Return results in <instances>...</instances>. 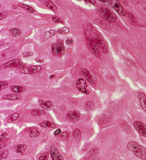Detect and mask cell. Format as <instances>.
Returning <instances> with one entry per match:
<instances>
[{
	"label": "cell",
	"instance_id": "cell-1",
	"mask_svg": "<svg viewBox=\"0 0 146 160\" xmlns=\"http://www.w3.org/2000/svg\"><path fill=\"white\" fill-rule=\"evenodd\" d=\"M127 148L134 155L140 158L141 159L146 160V148L138 143L135 141H130L128 143Z\"/></svg>",
	"mask_w": 146,
	"mask_h": 160
},
{
	"label": "cell",
	"instance_id": "cell-2",
	"mask_svg": "<svg viewBox=\"0 0 146 160\" xmlns=\"http://www.w3.org/2000/svg\"><path fill=\"white\" fill-rule=\"evenodd\" d=\"M98 11L100 13V15L102 17V19H104L106 22L109 23H115L117 21V16L109 11V9L104 7L99 8Z\"/></svg>",
	"mask_w": 146,
	"mask_h": 160
},
{
	"label": "cell",
	"instance_id": "cell-3",
	"mask_svg": "<svg viewBox=\"0 0 146 160\" xmlns=\"http://www.w3.org/2000/svg\"><path fill=\"white\" fill-rule=\"evenodd\" d=\"M87 44L90 50L97 58H101V50L97 43V40L94 38H91L87 40Z\"/></svg>",
	"mask_w": 146,
	"mask_h": 160
},
{
	"label": "cell",
	"instance_id": "cell-4",
	"mask_svg": "<svg viewBox=\"0 0 146 160\" xmlns=\"http://www.w3.org/2000/svg\"><path fill=\"white\" fill-rule=\"evenodd\" d=\"M51 51L54 56L62 57L65 54V46H64L62 41L58 40L54 43H53L51 46Z\"/></svg>",
	"mask_w": 146,
	"mask_h": 160
},
{
	"label": "cell",
	"instance_id": "cell-5",
	"mask_svg": "<svg viewBox=\"0 0 146 160\" xmlns=\"http://www.w3.org/2000/svg\"><path fill=\"white\" fill-rule=\"evenodd\" d=\"M94 36L93 38H94L96 40H97V43H98V45L100 46V48L101 50L104 52V53L107 54L108 53V45H107V43L105 42V38H103V36L101 35V33L99 32V31H94Z\"/></svg>",
	"mask_w": 146,
	"mask_h": 160
},
{
	"label": "cell",
	"instance_id": "cell-6",
	"mask_svg": "<svg viewBox=\"0 0 146 160\" xmlns=\"http://www.w3.org/2000/svg\"><path fill=\"white\" fill-rule=\"evenodd\" d=\"M109 5H110V6L115 10V11H116L119 15L125 16L127 15L126 11L124 9L122 5L121 4V3L118 0H109Z\"/></svg>",
	"mask_w": 146,
	"mask_h": 160
},
{
	"label": "cell",
	"instance_id": "cell-7",
	"mask_svg": "<svg viewBox=\"0 0 146 160\" xmlns=\"http://www.w3.org/2000/svg\"><path fill=\"white\" fill-rule=\"evenodd\" d=\"M42 71L41 66H26L23 67L21 69V73L22 74H26V75H32V74H36V73L40 72Z\"/></svg>",
	"mask_w": 146,
	"mask_h": 160
},
{
	"label": "cell",
	"instance_id": "cell-8",
	"mask_svg": "<svg viewBox=\"0 0 146 160\" xmlns=\"http://www.w3.org/2000/svg\"><path fill=\"white\" fill-rule=\"evenodd\" d=\"M134 129L138 132L141 136L146 138V124L141 121H135L133 122Z\"/></svg>",
	"mask_w": 146,
	"mask_h": 160
},
{
	"label": "cell",
	"instance_id": "cell-9",
	"mask_svg": "<svg viewBox=\"0 0 146 160\" xmlns=\"http://www.w3.org/2000/svg\"><path fill=\"white\" fill-rule=\"evenodd\" d=\"M76 87L78 90L79 91H81L83 94H89L90 91L87 87V84H86V80L84 79H78L76 82Z\"/></svg>",
	"mask_w": 146,
	"mask_h": 160
},
{
	"label": "cell",
	"instance_id": "cell-10",
	"mask_svg": "<svg viewBox=\"0 0 146 160\" xmlns=\"http://www.w3.org/2000/svg\"><path fill=\"white\" fill-rule=\"evenodd\" d=\"M23 62L21 61L19 58H16V59H12L11 61L2 64V67L3 68H8V67H23Z\"/></svg>",
	"mask_w": 146,
	"mask_h": 160
},
{
	"label": "cell",
	"instance_id": "cell-11",
	"mask_svg": "<svg viewBox=\"0 0 146 160\" xmlns=\"http://www.w3.org/2000/svg\"><path fill=\"white\" fill-rule=\"evenodd\" d=\"M137 98H138L139 103H140L141 107L143 109V111L146 113V94L142 91L138 92Z\"/></svg>",
	"mask_w": 146,
	"mask_h": 160
},
{
	"label": "cell",
	"instance_id": "cell-12",
	"mask_svg": "<svg viewBox=\"0 0 146 160\" xmlns=\"http://www.w3.org/2000/svg\"><path fill=\"white\" fill-rule=\"evenodd\" d=\"M50 155L52 158V160H64L62 155L60 154V152L57 150L54 147H50Z\"/></svg>",
	"mask_w": 146,
	"mask_h": 160
},
{
	"label": "cell",
	"instance_id": "cell-13",
	"mask_svg": "<svg viewBox=\"0 0 146 160\" xmlns=\"http://www.w3.org/2000/svg\"><path fill=\"white\" fill-rule=\"evenodd\" d=\"M67 118L71 122H78L80 119V113L77 111H70L67 114Z\"/></svg>",
	"mask_w": 146,
	"mask_h": 160
},
{
	"label": "cell",
	"instance_id": "cell-14",
	"mask_svg": "<svg viewBox=\"0 0 146 160\" xmlns=\"http://www.w3.org/2000/svg\"><path fill=\"white\" fill-rule=\"evenodd\" d=\"M82 74L83 76L86 78V79L87 80L90 84H94L95 82H94V79H93V76H92V75L90 74V72L87 69H82Z\"/></svg>",
	"mask_w": 146,
	"mask_h": 160
},
{
	"label": "cell",
	"instance_id": "cell-15",
	"mask_svg": "<svg viewBox=\"0 0 146 160\" xmlns=\"http://www.w3.org/2000/svg\"><path fill=\"white\" fill-rule=\"evenodd\" d=\"M40 2L44 4L46 7H47L50 10H51L52 11H57L56 5L51 0H40Z\"/></svg>",
	"mask_w": 146,
	"mask_h": 160
},
{
	"label": "cell",
	"instance_id": "cell-16",
	"mask_svg": "<svg viewBox=\"0 0 146 160\" xmlns=\"http://www.w3.org/2000/svg\"><path fill=\"white\" fill-rule=\"evenodd\" d=\"M94 23L95 24H97V25H98V26H101V27H104V28H107V27H109V25H108V23H107V22L105 21V19H102V18H101V19H97L94 20Z\"/></svg>",
	"mask_w": 146,
	"mask_h": 160
},
{
	"label": "cell",
	"instance_id": "cell-17",
	"mask_svg": "<svg viewBox=\"0 0 146 160\" xmlns=\"http://www.w3.org/2000/svg\"><path fill=\"white\" fill-rule=\"evenodd\" d=\"M3 99H7V100H19L21 99V95L18 94H12V95H6L3 96Z\"/></svg>",
	"mask_w": 146,
	"mask_h": 160
},
{
	"label": "cell",
	"instance_id": "cell-18",
	"mask_svg": "<svg viewBox=\"0 0 146 160\" xmlns=\"http://www.w3.org/2000/svg\"><path fill=\"white\" fill-rule=\"evenodd\" d=\"M39 134L40 132L36 127H32L29 130V135L30 138H37L38 136H39Z\"/></svg>",
	"mask_w": 146,
	"mask_h": 160
},
{
	"label": "cell",
	"instance_id": "cell-19",
	"mask_svg": "<svg viewBox=\"0 0 146 160\" xmlns=\"http://www.w3.org/2000/svg\"><path fill=\"white\" fill-rule=\"evenodd\" d=\"M39 125L42 127H48V128H55L56 127V125L54 122H50V121H43V122H40Z\"/></svg>",
	"mask_w": 146,
	"mask_h": 160
},
{
	"label": "cell",
	"instance_id": "cell-20",
	"mask_svg": "<svg viewBox=\"0 0 146 160\" xmlns=\"http://www.w3.org/2000/svg\"><path fill=\"white\" fill-rule=\"evenodd\" d=\"M8 138H9L8 134L3 133L1 134V148L2 149L4 147L6 146V143H7Z\"/></svg>",
	"mask_w": 146,
	"mask_h": 160
},
{
	"label": "cell",
	"instance_id": "cell-21",
	"mask_svg": "<svg viewBox=\"0 0 146 160\" xmlns=\"http://www.w3.org/2000/svg\"><path fill=\"white\" fill-rule=\"evenodd\" d=\"M31 114L34 115V116H41V115L46 114V111L42 110V109H34V110L31 111Z\"/></svg>",
	"mask_w": 146,
	"mask_h": 160
},
{
	"label": "cell",
	"instance_id": "cell-22",
	"mask_svg": "<svg viewBox=\"0 0 146 160\" xmlns=\"http://www.w3.org/2000/svg\"><path fill=\"white\" fill-rule=\"evenodd\" d=\"M40 105L45 109H50L53 106L52 103L50 101H42V100H40Z\"/></svg>",
	"mask_w": 146,
	"mask_h": 160
},
{
	"label": "cell",
	"instance_id": "cell-23",
	"mask_svg": "<svg viewBox=\"0 0 146 160\" xmlns=\"http://www.w3.org/2000/svg\"><path fill=\"white\" fill-rule=\"evenodd\" d=\"M19 118V113H14V114H11L7 118V121L9 122H15L16 120H18Z\"/></svg>",
	"mask_w": 146,
	"mask_h": 160
},
{
	"label": "cell",
	"instance_id": "cell-24",
	"mask_svg": "<svg viewBox=\"0 0 146 160\" xmlns=\"http://www.w3.org/2000/svg\"><path fill=\"white\" fill-rule=\"evenodd\" d=\"M26 148H27V147H26V145L19 144L16 147L15 151H16V152L17 153H20V154H22V153H23L24 151H26Z\"/></svg>",
	"mask_w": 146,
	"mask_h": 160
},
{
	"label": "cell",
	"instance_id": "cell-25",
	"mask_svg": "<svg viewBox=\"0 0 146 160\" xmlns=\"http://www.w3.org/2000/svg\"><path fill=\"white\" fill-rule=\"evenodd\" d=\"M19 6L21 8H23L24 10H26V11L30 12V13H34V9L33 7H31L30 6H28V5H26V4L23 3H19Z\"/></svg>",
	"mask_w": 146,
	"mask_h": 160
},
{
	"label": "cell",
	"instance_id": "cell-26",
	"mask_svg": "<svg viewBox=\"0 0 146 160\" xmlns=\"http://www.w3.org/2000/svg\"><path fill=\"white\" fill-rule=\"evenodd\" d=\"M11 90L12 91H14L15 94H18V93H22L24 91V88L23 87H20V86H12L11 87Z\"/></svg>",
	"mask_w": 146,
	"mask_h": 160
},
{
	"label": "cell",
	"instance_id": "cell-27",
	"mask_svg": "<svg viewBox=\"0 0 146 160\" xmlns=\"http://www.w3.org/2000/svg\"><path fill=\"white\" fill-rule=\"evenodd\" d=\"M94 107H95V106H94V103L91 102V101H88V102L86 103V105H85V108H86V111H92V110H94Z\"/></svg>",
	"mask_w": 146,
	"mask_h": 160
},
{
	"label": "cell",
	"instance_id": "cell-28",
	"mask_svg": "<svg viewBox=\"0 0 146 160\" xmlns=\"http://www.w3.org/2000/svg\"><path fill=\"white\" fill-rule=\"evenodd\" d=\"M55 33H56V31H54V30H49V31H46L45 34H44V38L46 39H48V38L53 37L55 34Z\"/></svg>",
	"mask_w": 146,
	"mask_h": 160
},
{
	"label": "cell",
	"instance_id": "cell-29",
	"mask_svg": "<svg viewBox=\"0 0 146 160\" xmlns=\"http://www.w3.org/2000/svg\"><path fill=\"white\" fill-rule=\"evenodd\" d=\"M10 32H11L12 36H19V35L22 34L21 31L19 29H18V28H12V29H11Z\"/></svg>",
	"mask_w": 146,
	"mask_h": 160
},
{
	"label": "cell",
	"instance_id": "cell-30",
	"mask_svg": "<svg viewBox=\"0 0 146 160\" xmlns=\"http://www.w3.org/2000/svg\"><path fill=\"white\" fill-rule=\"evenodd\" d=\"M73 135H74V138L75 139H77V140L80 139L81 135H82L81 130L79 129H75L74 130V132H73Z\"/></svg>",
	"mask_w": 146,
	"mask_h": 160
},
{
	"label": "cell",
	"instance_id": "cell-31",
	"mask_svg": "<svg viewBox=\"0 0 146 160\" xmlns=\"http://www.w3.org/2000/svg\"><path fill=\"white\" fill-rule=\"evenodd\" d=\"M127 15H128V17H129V19H130V21H131V23L133 24V25H137V19L135 18L133 15L130 13V12H127Z\"/></svg>",
	"mask_w": 146,
	"mask_h": 160
},
{
	"label": "cell",
	"instance_id": "cell-32",
	"mask_svg": "<svg viewBox=\"0 0 146 160\" xmlns=\"http://www.w3.org/2000/svg\"><path fill=\"white\" fill-rule=\"evenodd\" d=\"M69 32H70V29L68 27H62V28L58 30V33L61 34H68Z\"/></svg>",
	"mask_w": 146,
	"mask_h": 160
},
{
	"label": "cell",
	"instance_id": "cell-33",
	"mask_svg": "<svg viewBox=\"0 0 146 160\" xmlns=\"http://www.w3.org/2000/svg\"><path fill=\"white\" fill-rule=\"evenodd\" d=\"M98 148L95 147V148H93L90 152H89V156H97V153H98Z\"/></svg>",
	"mask_w": 146,
	"mask_h": 160
},
{
	"label": "cell",
	"instance_id": "cell-34",
	"mask_svg": "<svg viewBox=\"0 0 146 160\" xmlns=\"http://www.w3.org/2000/svg\"><path fill=\"white\" fill-rule=\"evenodd\" d=\"M52 20L54 22V23H62V24H63L64 22L62 21V19H60L59 17H58V16L54 15L52 17Z\"/></svg>",
	"mask_w": 146,
	"mask_h": 160
},
{
	"label": "cell",
	"instance_id": "cell-35",
	"mask_svg": "<svg viewBox=\"0 0 146 160\" xmlns=\"http://www.w3.org/2000/svg\"><path fill=\"white\" fill-rule=\"evenodd\" d=\"M49 153L48 152H44L38 158V160H47L48 159Z\"/></svg>",
	"mask_w": 146,
	"mask_h": 160
},
{
	"label": "cell",
	"instance_id": "cell-36",
	"mask_svg": "<svg viewBox=\"0 0 146 160\" xmlns=\"http://www.w3.org/2000/svg\"><path fill=\"white\" fill-rule=\"evenodd\" d=\"M69 137V133L68 132H62L58 135V138L60 139H66Z\"/></svg>",
	"mask_w": 146,
	"mask_h": 160
},
{
	"label": "cell",
	"instance_id": "cell-37",
	"mask_svg": "<svg viewBox=\"0 0 146 160\" xmlns=\"http://www.w3.org/2000/svg\"><path fill=\"white\" fill-rule=\"evenodd\" d=\"M8 155H9V151H8L7 150H5V151H3L1 152V159H6V158H7Z\"/></svg>",
	"mask_w": 146,
	"mask_h": 160
},
{
	"label": "cell",
	"instance_id": "cell-38",
	"mask_svg": "<svg viewBox=\"0 0 146 160\" xmlns=\"http://www.w3.org/2000/svg\"><path fill=\"white\" fill-rule=\"evenodd\" d=\"M0 84H1V90H3L4 88H6L8 86V83L7 81H1L0 82Z\"/></svg>",
	"mask_w": 146,
	"mask_h": 160
},
{
	"label": "cell",
	"instance_id": "cell-39",
	"mask_svg": "<svg viewBox=\"0 0 146 160\" xmlns=\"http://www.w3.org/2000/svg\"><path fill=\"white\" fill-rule=\"evenodd\" d=\"M82 160H99V158L97 156H88L84 158Z\"/></svg>",
	"mask_w": 146,
	"mask_h": 160
},
{
	"label": "cell",
	"instance_id": "cell-40",
	"mask_svg": "<svg viewBox=\"0 0 146 160\" xmlns=\"http://www.w3.org/2000/svg\"><path fill=\"white\" fill-rule=\"evenodd\" d=\"M66 44L69 46H72L74 44V40L72 38H68V39H66Z\"/></svg>",
	"mask_w": 146,
	"mask_h": 160
},
{
	"label": "cell",
	"instance_id": "cell-41",
	"mask_svg": "<svg viewBox=\"0 0 146 160\" xmlns=\"http://www.w3.org/2000/svg\"><path fill=\"white\" fill-rule=\"evenodd\" d=\"M7 16V13H5V12H1V14H0V19L3 20V19H5Z\"/></svg>",
	"mask_w": 146,
	"mask_h": 160
},
{
	"label": "cell",
	"instance_id": "cell-42",
	"mask_svg": "<svg viewBox=\"0 0 146 160\" xmlns=\"http://www.w3.org/2000/svg\"><path fill=\"white\" fill-rule=\"evenodd\" d=\"M31 55H32V53H30V52H25V53L23 54V56L25 58L30 57Z\"/></svg>",
	"mask_w": 146,
	"mask_h": 160
},
{
	"label": "cell",
	"instance_id": "cell-43",
	"mask_svg": "<svg viewBox=\"0 0 146 160\" xmlns=\"http://www.w3.org/2000/svg\"><path fill=\"white\" fill-rule=\"evenodd\" d=\"M62 133V130L61 129H57L55 131H54V135H56V136H58L60 134Z\"/></svg>",
	"mask_w": 146,
	"mask_h": 160
},
{
	"label": "cell",
	"instance_id": "cell-44",
	"mask_svg": "<svg viewBox=\"0 0 146 160\" xmlns=\"http://www.w3.org/2000/svg\"><path fill=\"white\" fill-rule=\"evenodd\" d=\"M84 1H86V2H87V3H89L90 4H93V5L96 4V1L95 0H84Z\"/></svg>",
	"mask_w": 146,
	"mask_h": 160
},
{
	"label": "cell",
	"instance_id": "cell-45",
	"mask_svg": "<svg viewBox=\"0 0 146 160\" xmlns=\"http://www.w3.org/2000/svg\"><path fill=\"white\" fill-rule=\"evenodd\" d=\"M99 1H101V3H103L109 4V0H99Z\"/></svg>",
	"mask_w": 146,
	"mask_h": 160
},
{
	"label": "cell",
	"instance_id": "cell-46",
	"mask_svg": "<svg viewBox=\"0 0 146 160\" xmlns=\"http://www.w3.org/2000/svg\"><path fill=\"white\" fill-rule=\"evenodd\" d=\"M54 77H55V75H52L50 76V79H53V78H54Z\"/></svg>",
	"mask_w": 146,
	"mask_h": 160
},
{
	"label": "cell",
	"instance_id": "cell-47",
	"mask_svg": "<svg viewBox=\"0 0 146 160\" xmlns=\"http://www.w3.org/2000/svg\"><path fill=\"white\" fill-rule=\"evenodd\" d=\"M16 160H21V159H16Z\"/></svg>",
	"mask_w": 146,
	"mask_h": 160
},
{
	"label": "cell",
	"instance_id": "cell-48",
	"mask_svg": "<svg viewBox=\"0 0 146 160\" xmlns=\"http://www.w3.org/2000/svg\"><path fill=\"white\" fill-rule=\"evenodd\" d=\"M78 1H81V0H78Z\"/></svg>",
	"mask_w": 146,
	"mask_h": 160
}]
</instances>
